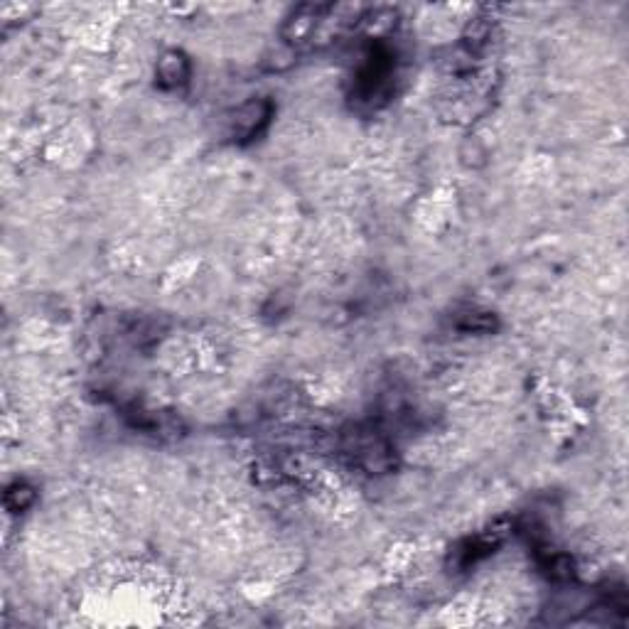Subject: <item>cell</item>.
<instances>
[{
  "label": "cell",
  "mask_w": 629,
  "mask_h": 629,
  "mask_svg": "<svg viewBox=\"0 0 629 629\" xmlns=\"http://www.w3.org/2000/svg\"><path fill=\"white\" fill-rule=\"evenodd\" d=\"M322 13H325V5H298L283 25V40L290 45H303V42L313 40Z\"/></svg>",
  "instance_id": "5"
},
{
  "label": "cell",
  "mask_w": 629,
  "mask_h": 629,
  "mask_svg": "<svg viewBox=\"0 0 629 629\" xmlns=\"http://www.w3.org/2000/svg\"><path fill=\"white\" fill-rule=\"evenodd\" d=\"M342 448L354 465L362 467L369 475H381L394 467V448L389 438L372 426H357L344 433Z\"/></svg>",
  "instance_id": "2"
},
{
  "label": "cell",
  "mask_w": 629,
  "mask_h": 629,
  "mask_svg": "<svg viewBox=\"0 0 629 629\" xmlns=\"http://www.w3.org/2000/svg\"><path fill=\"white\" fill-rule=\"evenodd\" d=\"M396 82V55L384 40H372L364 47L362 59L354 69V104L367 106L369 111H379L394 96Z\"/></svg>",
  "instance_id": "1"
},
{
  "label": "cell",
  "mask_w": 629,
  "mask_h": 629,
  "mask_svg": "<svg viewBox=\"0 0 629 629\" xmlns=\"http://www.w3.org/2000/svg\"><path fill=\"white\" fill-rule=\"evenodd\" d=\"M37 492L35 487H30L28 482H15L5 489V509L13 514H23L35 504Z\"/></svg>",
  "instance_id": "7"
},
{
  "label": "cell",
  "mask_w": 629,
  "mask_h": 629,
  "mask_svg": "<svg viewBox=\"0 0 629 629\" xmlns=\"http://www.w3.org/2000/svg\"><path fill=\"white\" fill-rule=\"evenodd\" d=\"M497 327V317L492 313H467L460 322V330L465 332H492Z\"/></svg>",
  "instance_id": "8"
},
{
  "label": "cell",
  "mask_w": 629,
  "mask_h": 629,
  "mask_svg": "<svg viewBox=\"0 0 629 629\" xmlns=\"http://www.w3.org/2000/svg\"><path fill=\"white\" fill-rule=\"evenodd\" d=\"M155 79H158L160 89H180V86L190 82V59L177 50L165 52L158 59V67H155Z\"/></svg>",
  "instance_id": "6"
},
{
  "label": "cell",
  "mask_w": 629,
  "mask_h": 629,
  "mask_svg": "<svg viewBox=\"0 0 629 629\" xmlns=\"http://www.w3.org/2000/svg\"><path fill=\"white\" fill-rule=\"evenodd\" d=\"M504 534H507V531L494 526V529L470 536V539L460 541V544L455 546V551L450 553V561H453V566L458 568V571H467V568H472L475 563H480L482 558H487L489 553H494V548L504 541Z\"/></svg>",
  "instance_id": "4"
},
{
  "label": "cell",
  "mask_w": 629,
  "mask_h": 629,
  "mask_svg": "<svg viewBox=\"0 0 629 629\" xmlns=\"http://www.w3.org/2000/svg\"><path fill=\"white\" fill-rule=\"evenodd\" d=\"M273 118V104L268 99H251L241 104L231 118L229 136L236 143H251L261 136Z\"/></svg>",
  "instance_id": "3"
}]
</instances>
